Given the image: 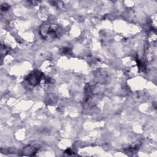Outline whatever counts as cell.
I'll list each match as a JSON object with an SVG mask.
<instances>
[{"mask_svg": "<svg viewBox=\"0 0 157 157\" xmlns=\"http://www.w3.org/2000/svg\"><path fill=\"white\" fill-rule=\"evenodd\" d=\"M59 34V28L52 23L43 24L39 28V34L45 40L51 42L56 39Z\"/></svg>", "mask_w": 157, "mask_h": 157, "instance_id": "1", "label": "cell"}, {"mask_svg": "<svg viewBox=\"0 0 157 157\" xmlns=\"http://www.w3.org/2000/svg\"><path fill=\"white\" fill-rule=\"evenodd\" d=\"M43 77V74L39 71H34L31 74H29L26 78L29 84L36 86L39 84L42 78Z\"/></svg>", "mask_w": 157, "mask_h": 157, "instance_id": "2", "label": "cell"}, {"mask_svg": "<svg viewBox=\"0 0 157 157\" xmlns=\"http://www.w3.org/2000/svg\"><path fill=\"white\" fill-rule=\"evenodd\" d=\"M39 149V146L36 144L29 145L23 148V155L32 156L35 155Z\"/></svg>", "mask_w": 157, "mask_h": 157, "instance_id": "3", "label": "cell"}, {"mask_svg": "<svg viewBox=\"0 0 157 157\" xmlns=\"http://www.w3.org/2000/svg\"><path fill=\"white\" fill-rule=\"evenodd\" d=\"M9 8V6L8 4L7 3H5V4H2L1 5V10L2 11H5V10H7Z\"/></svg>", "mask_w": 157, "mask_h": 157, "instance_id": "4", "label": "cell"}]
</instances>
